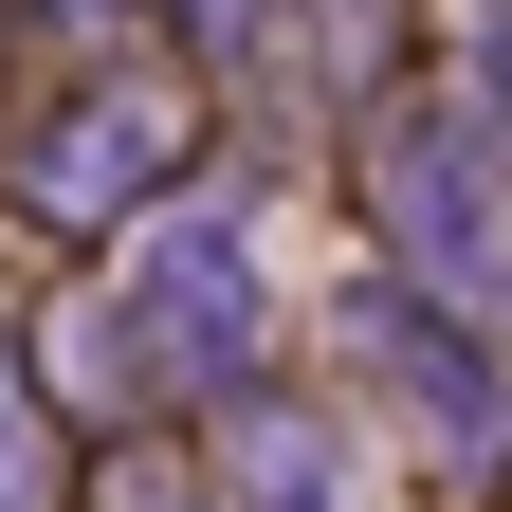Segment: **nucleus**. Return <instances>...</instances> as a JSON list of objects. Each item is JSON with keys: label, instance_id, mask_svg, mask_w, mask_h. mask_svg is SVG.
I'll return each instance as SVG.
<instances>
[{"label": "nucleus", "instance_id": "3", "mask_svg": "<svg viewBox=\"0 0 512 512\" xmlns=\"http://www.w3.org/2000/svg\"><path fill=\"white\" fill-rule=\"evenodd\" d=\"M348 348H366L384 403L439 439V476H494V458H512V384L476 366V330H439L421 293H366V311H348Z\"/></svg>", "mask_w": 512, "mask_h": 512}, {"label": "nucleus", "instance_id": "2", "mask_svg": "<svg viewBox=\"0 0 512 512\" xmlns=\"http://www.w3.org/2000/svg\"><path fill=\"white\" fill-rule=\"evenodd\" d=\"M384 238H403V293H512V183L476 165V128L458 110H421V128H384Z\"/></svg>", "mask_w": 512, "mask_h": 512}, {"label": "nucleus", "instance_id": "1", "mask_svg": "<svg viewBox=\"0 0 512 512\" xmlns=\"http://www.w3.org/2000/svg\"><path fill=\"white\" fill-rule=\"evenodd\" d=\"M256 311H275V293H256V220H238V202H165L147 238H128L110 311L55 330V366H74L92 403H165V384H220V403H238Z\"/></svg>", "mask_w": 512, "mask_h": 512}, {"label": "nucleus", "instance_id": "6", "mask_svg": "<svg viewBox=\"0 0 512 512\" xmlns=\"http://www.w3.org/2000/svg\"><path fill=\"white\" fill-rule=\"evenodd\" d=\"M458 128H476V147H512V0H458Z\"/></svg>", "mask_w": 512, "mask_h": 512}, {"label": "nucleus", "instance_id": "4", "mask_svg": "<svg viewBox=\"0 0 512 512\" xmlns=\"http://www.w3.org/2000/svg\"><path fill=\"white\" fill-rule=\"evenodd\" d=\"M165 147H183L165 92H74L55 128H19V183H37L55 220H128V202L165 183Z\"/></svg>", "mask_w": 512, "mask_h": 512}, {"label": "nucleus", "instance_id": "7", "mask_svg": "<svg viewBox=\"0 0 512 512\" xmlns=\"http://www.w3.org/2000/svg\"><path fill=\"white\" fill-rule=\"evenodd\" d=\"M0 512H55V421L19 403V366H0Z\"/></svg>", "mask_w": 512, "mask_h": 512}, {"label": "nucleus", "instance_id": "5", "mask_svg": "<svg viewBox=\"0 0 512 512\" xmlns=\"http://www.w3.org/2000/svg\"><path fill=\"white\" fill-rule=\"evenodd\" d=\"M220 458H238V512H366V494H348V439L311 421V403H238Z\"/></svg>", "mask_w": 512, "mask_h": 512}]
</instances>
